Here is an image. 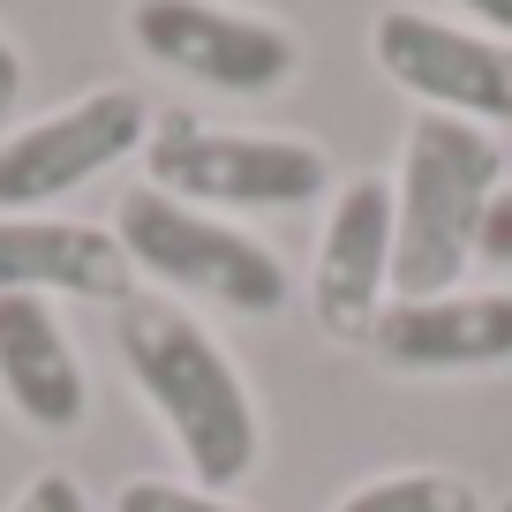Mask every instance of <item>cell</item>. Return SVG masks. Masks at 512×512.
<instances>
[{
	"label": "cell",
	"mask_w": 512,
	"mask_h": 512,
	"mask_svg": "<svg viewBox=\"0 0 512 512\" xmlns=\"http://www.w3.org/2000/svg\"><path fill=\"white\" fill-rule=\"evenodd\" d=\"M113 347L128 362V384L166 415L181 460L196 467L204 490H234L256 467V400L241 369L226 362V347L174 302L128 294L113 309Z\"/></svg>",
	"instance_id": "obj_1"
},
{
	"label": "cell",
	"mask_w": 512,
	"mask_h": 512,
	"mask_svg": "<svg viewBox=\"0 0 512 512\" xmlns=\"http://www.w3.org/2000/svg\"><path fill=\"white\" fill-rule=\"evenodd\" d=\"M497 189H505V151L490 128L452 113H422L407 128V166L392 189V302L460 294Z\"/></svg>",
	"instance_id": "obj_2"
},
{
	"label": "cell",
	"mask_w": 512,
	"mask_h": 512,
	"mask_svg": "<svg viewBox=\"0 0 512 512\" xmlns=\"http://www.w3.org/2000/svg\"><path fill=\"white\" fill-rule=\"evenodd\" d=\"M113 234H121L136 272H151L174 294L241 309V317H279L287 309V264L264 241L211 219V211H196V204H181L166 189H128Z\"/></svg>",
	"instance_id": "obj_3"
},
{
	"label": "cell",
	"mask_w": 512,
	"mask_h": 512,
	"mask_svg": "<svg viewBox=\"0 0 512 512\" xmlns=\"http://www.w3.org/2000/svg\"><path fill=\"white\" fill-rule=\"evenodd\" d=\"M151 189L181 196L196 211H302L324 196L332 166L324 151L294 144V136H241V128H211L196 113H159L151 121Z\"/></svg>",
	"instance_id": "obj_4"
},
{
	"label": "cell",
	"mask_w": 512,
	"mask_h": 512,
	"mask_svg": "<svg viewBox=\"0 0 512 512\" xmlns=\"http://www.w3.org/2000/svg\"><path fill=\"white\" fill-rule=\"evenodd\" d=\"M128 38L144 61L226 98L287 91L294 68H302V38L287 23L226 8V0H128Z\"/></svg>",
	"instance_id": "obj_5"
},
{
	"label": "cell",
	"mask_w": 512,
	"mask_h": 512,
	"mask_svg": "<svg viewBox=\"0 0 512 512\" xmlns=\"http://www.w3.org/2000/svg\"><path fill=\"white\" fill-rule=\"evenodd\" d=\"M151 121L159 113L136 91H91L46 121L16 128V136H0V219H31L38 204L98 181L106 166L151 144Z\"/></svg>",
	"instance_id": "obj_6"
},
{
	"label": "cell",
	"mask_w": 512,
	"mask_h": 512,
	"mask_svg": "<svg viewBox=\"0 0 512 512\" xmlns=\"http://www.w3.org/2000/svg\"><path fill=\"white\" fill-rule=\"evenodd\" d=\"M377 68L400 91H415L430 113L512 128V46L505 38L452 31V23L415 16V8H384L377 16Z\"/></svg>",
	"instance_id": "obj_7"
},
{
	"label": "cell",
	"mask_w": 512,
	"mask_h": 512,
	"mask_svg": "<svg viewBox=\"0 0 512 512\" xmlns=\"http://www.w3.org/2000/svg\"><path fill=\"white\" fill-rule=\"evenodd\" d=\"M384 287H392V181L362 174L332 196L317 241V324L332 339H369Z\"/></svg>",
	"instance_id": "obj_8"
},
{
	"label": "cell",
	"mask_w": 512,
	"mask_h": 512,
	"mask_svg": "<svg viewBox=\"0 0 512 512\" xmlns=\"http://www.w3.org/2000/svg\"><path fill=\"white\" fill-rule=\"evenodd\" d=\"M128 264L113 226L76 219H0V294H76V302H128Z\"/></svg>",
	"instance_id": "obj_9"
},
{
	"label": "cell",
	"mask_w": 512,
	"mask_h": 512,
	"mask_svg": "<svg viewBox=\"0 0 512 512\" xmlns=\"http://www.w3.org/2000/svg\"><path fill=\"white\" fill-rule=\"evenodd\" d=\"M369 347L392 369H497L512 362V294H430L384 302Z\"/></svg>",
	"instance_id": "obj_10"
},
{
	"label": "cell",
	"mask_w": 512,
	"mask_h": 512,
	"mask_svg": "<svg viewBox=\"0 0 512 512\" xmlns=\"http://www.w3.org/2000/svg\"><path fill=\"white\" fill-rule=\"evenodd\" d=\"M0 400L16 407L31 430L61 437L91 415V384L68 347L61 317L38 294H0Z\"/></svg>",
	"instance_id": "obj_11"
},
{
	"label": "cell",
	"mask_w": 512,
	"mask_h": 512,
	"mask_svg": "<svg viewBox=\"0 0 512 512\" xmlns=\"http://www.w3.org/2000/svg\"><path fill=\"white\" fill-rule=\"evenodd\" d=\"M339 512H482V497L460 475H437V467H407V475H377L362 490L339 497Z\"/></svg>",
	"instance_id": "obj_12"
},
{
	"label": "cell",
	"mask_w": 512,
	"mask_h": 512,
	"mask_svg": "<svg viewBox=\"0 0 512 512\" xmlns=\"http://www.w3.org/2000/svg\"><path fill=\"white\" fill-rule=\"evenodd\" d=\"M113 512H241V505H226L211 490H181V482H121Z\"/></svg>",
	"instance_id": "obj_13"
},
{
	"label": "cell",
	"mask_w": 512,
	"mask_h": 512,
	"mask_svg": "<svg viewBox=\"0 0 512 512\" xmlns=\"http://www.w3.org/2000/svg\"><path fill=\"white\" fill-rule=\"evenodd\" d=\"M16 512H91V505H83V490L68 475H38L31 490L16 497Z\"/></svg>",
	"instance_id": "obj_14"
},
{
	"label": "cell",
	"mask_w": 512,
	"mask_h": 512,
	"mask_svg": "<svg viewBox=\"0 0 512 512\" xmlns=\"http://www.w3.org/2000/svg\"><path fill=\"white\" fill-rule=\"evenodd\" d=\"M475 256H490V264H512V189H497V196H490V219H482Z\"/></svg>",
	"instance_id": "obj_15"
},
{
	"label": "cell",
	"mask_w": 512,
	"mask_h": 512,
	"mask_svg": "<svg viewBox=\"0 0 512 512\" xmlns=\"http://www.w3.org/2000/svg\"><path fill=\"white\" fill-rule=\"evenodd\" d=\"M452 8H467L475 23H490V38H505V46H512V0H452Z\"/></svg>",
	"instance_id": "obj_16"
},
{
	"label": "cell",
	"mask_w": 512,
	"mask_h": 512,
	"mask_svg": "<svg viewBox=\"0 0 512 512\" xmlns=\"http://www.w3.org/2000/svg\"><path fill=\"white\" fill-rule=\"evenodd\" d=\"M16 98H23V61H16V46L0 38V121L16 113Z\"/></svg>",
	"instance_id": "obj_17"
},
{
	"label": "cell",
	"mask_w": 512,
	"mask_h": 512,
	"mask_svg": "<svg viewBox=\"0 0 512 512\" xmlns=\"http://www.w3.org/2000/svg\"><path fill=\"white\" fill-rule=\"evenodd\" d=\"M497 512H512V497H505V505H497Z\"/></svg>",
	"instance_id": "obj_18"
}]
</instances>
